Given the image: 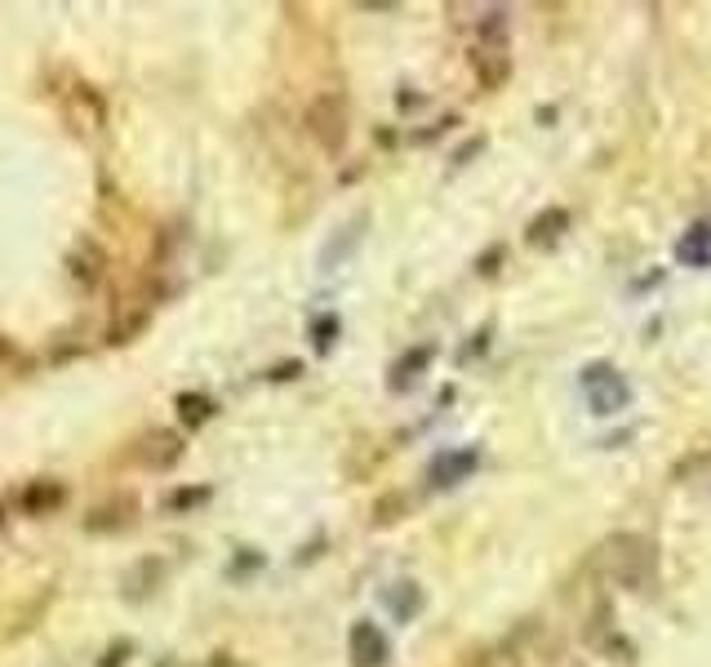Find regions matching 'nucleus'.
Masks as SVG:
<instances>
[{"label": "nucleus", "mask_w": 711, "mask_h": 667, "mask_svg": "<svg viewBox=\"0 0 711 667\" xmlns=\"http://www.w3.org/2000/svg\"><path fill=\"white\" fill-rule=\"evenodd\" d=\"M311 134L329 147V152H338L342 147V139H347V111H342V98H316V107H311Z\"/></svg>", "instance_id": "nucleus-2"}, {"label": "nucleus", "mask_w": 711, "mask_h": 667, "mask_svg": "<svg viewBox=\"0 0 711 667\" xmlns=\"http://www.w3.org/2000/svg\"><path fill=\"white\" fill-rule=\"evenodd\" d=\"M471 468H477V455H453V459H440L436 468H431V477H462V472H471Z\"/></svg>", "instance_id": "nucleus-4"}, {"label": "nucleus", "mask_w": 711, "mask_h": 667, "mask_svg": "<svg viewBox=\"0 0 711 667\" xmlns=\"http://www.w3.org/2000/svg\"><path fill=\"white\" fill-rule=\"evenodd\" d=\"M582 392H587V401H591V409H597V414H619L627 405V396H632L627 383L610 365H591L582 374Z\"/></svg>", "instance_id": "nucleus-1"}, {"label": "nucleus", "mask_w": 711, "mask_h": 667, "mask_svg": "<svg viewBox=\"0 0 711 667\" xmlns=\"http://www.w3.org/2000/svg\"><path fill=\"white\" fill-rule=\"evenodd\" d=\"M351 658H356V667L387 663V641H383V632L374 623H356L351 627Z\"/></svg>", "instance_id": "nucleus-3"}]
</instances>
